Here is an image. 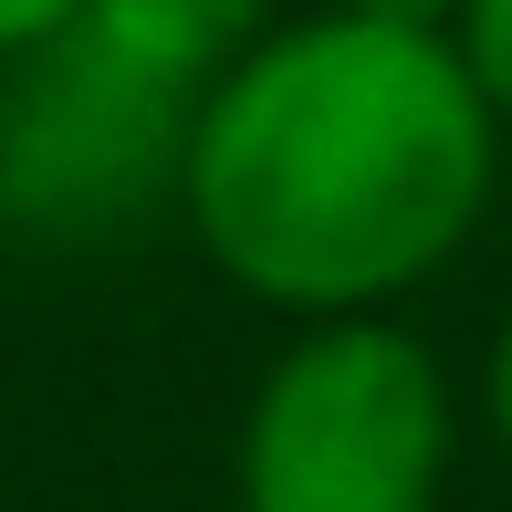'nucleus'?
Masks as SVG:
<instances>
[{
	"mask_svg": "<svg viewBox=\"0 0 512 512\" xmlns=\"http://www.w3.org/2000/svg\"><path fill=\"white\" fill-rule=\"evenodd\" d=\"M502 126L450 32L314 11L189 105L178 209L199 251L304 324L387 314L492 209Z\"/></svg>",
	"mask_w": 512,
	"mask_h": 512,
	"instance_id": "obj_1",
	"label": "nucleus"
},
{
	"mask_svg": "<svg viewBox=\"0 0 512 512\" xmlns=\"http://www.w3.org/2000/svg\"><path fill=\"white\" fill-rule=\"evenodd\" d=\"M450 481V377L387 314H335L272 356L241 408V512H429Z\"/></svg>",
	"mask_w": 512,
	"mask_h": 512,
	"instance_id": "obj_2",
	"label": "nucleus"
},
{
	"mask_svg": "<svg viewBox=\"0 0 512 512\" xmlns=\"http://www.w3.org/2000/svg\"><path fill=\"white\" fill-rule=\"evenodd\" d=\"M189 105L136 84L95 42H53L0 95V220L21 230H126L157 189H178Z\"/></svg>",
	"mask_w": 512,
	"mask_h": 512,
	"instance_id": "obj_3",
	"label": "nucleus"
},
{
	"mask_svg": "<svg viewBox=\"0 0 512 512\" xmlns=\"http://www.w3.org/2000/svg\"><path fill=\"white\" fill-rule=\"evenodd\" d=\"M74 32L95 42L105 63H126L136 84L199 105L209 84L272 32V0H84Z\"/></svg>",
	"mask_w": 512,
	"mask_h": 512,
	"instance_id": "obj_4",
	"label": "nucleus"
},
{
	"mask_svg": "<svg viewBox=\"0 0 512 512\" xmlns=\"http://www.w3.org/2000/svg\"><path fill=\"white\" fill-rule=\"evenodd\" d=\"M450 42H460V63H471V84H481V105H492V126L512 136V0H471V11L450 21Z\"/></svg>",
	"mask_w": 512,
	"mask_h": 512,
	"instance_id": "obj_5",
	"label": "nucleus"
},
{
	"mask_svg": "<svg viewBox=\"0 0 512 512\" xmlns=\"http://www.w3.org/2000/svg\"><path fill=\"white\" fill-rule=\"evenodd\" d=\"M84 0H0V63H32L53 53V42H74Z\"/></svg>",
	"mask_w": 512,
	"mask_h": 512,
	"instance_id": "obj_6",
	"label": "nucleus"
},
{
	"mask_svg": "<svg viewBox=\"0 0 512 512\" xmlns=\"http://www.w3.org/2000/svg\"><path fill=\"white\" fill-rule=\"evenodd\" d=\"M335 11H366V21H408V32H450L471 0H335Z\"/></svg>",
	"mask_w": 512,
	"mask_h": 512,
	"instance_id": "obj_7",
	"label": "nucleus"
},
{
	"mask_svg": "<svg viewBox=\"0 0 512 512\" xmlns=\"http://www.w3.org/2000/svg\"><path fill=\"white\" fill-rule=\"evenodd\" d=\"M481 408H492V429H502V450H512V324H502V345H492V377H481Z\"/></svg>",
	"mask_w": 512,
	"mask_h": 512,
	"instance_id": "obj_8",
	"label": "nucleus"
}]
</instances>
